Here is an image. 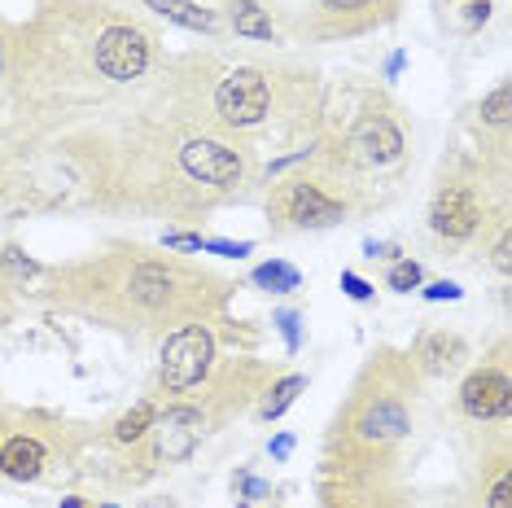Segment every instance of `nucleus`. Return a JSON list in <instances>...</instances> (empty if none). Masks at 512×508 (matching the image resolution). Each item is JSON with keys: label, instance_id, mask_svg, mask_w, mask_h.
<instances>
[{"label": "nucleus", "instance_id": "39448f33", "mask_svg": "<svg viewBox=\"0 0 512 508\" xmlns=\"http://www.w3.org/2000/svg\"><path fill=\"white\" fill-rule=\"evenodd\" d=\"M477 224H482V202H477V193L464 189V184H447L434 198V206H429V228L447 241L473 237Z\"/></svg>", "mask_w": 512, "mask_h": 508}, {"label": "nucleus", "instance_id": "9b49d317", "mask_svg": "<svg viewBox=\"0 0 512 508\" xmlns=\"http://www.w3.org/2000/svg\"><path fill=\"white\" fill-rule=\"evenodd\" d=\"M44 469V443L31 434H18L9 443H0V473L9 482H36Z\"/></svg>", "mask_w": 512, "mask_h": 508}, {"label": "nucleus", "instance_id": "4468645a", "mask_svg": "<svg viewBox=\"0 0 512 508\" xmlns=\"http://www.w3.org/2000/svg\"><path fill=\"white\" fill-rule=\"evenodd\" d=\"M145 5L167 22H180V27H189V31H215V14L206 5H197V0H145Z\"/></svg>", "mask_w": 512, "mask_h": 508}, {"label": "nucleus", "instance_id": "5701e85b", "mask_svg": "<svg viewBox=\"0 0 512 508\" xmlns=\"http://www.w3.org/2000/svg\"><path fill=\"white\" fill-rule=\"evenodd\" d=\"M0 263H5V268L14 272V276H36V272H40V263H31L18 246H5V254H0Z\"/></svg>", "mask_w": 512, "mask_h": 508}, {"label": "nucleus", "instance_id": "2eb2a0df", "mask_svg": "<svg viewBox=\"0 0 512 508\" xmlns=\"http://www.w3.org/2000/svg\"><path fill=\"white\" fill-rule=\"evenodd\" d=\"M232 27H237V36H250V40H272V18H267L263 5H254V0H237L232 5Z\"/></svg>", "mask_w": 512, "mask_h": 508}, {"label": "nucleus", "instance_id": "f704fd0d", "mask_svg": "<svg viewBox=\"0 0 512 508\" xmlns=\"http://www.w3.org/2000/svg\"><path fill=\"white\" fill-rule=\"evenodd\" d=\"M106 508H114V504H106Z\"/></svg>", "mask_w": 512, "mask_h": 508}, {"label": "nucleus", "instance_id": "6e6552de", "mask_svg": "<svg viewBox=\"0 0 512 508\" xmlns=\"http://www.w3.org/2000/svg\"><path fill=\"white\" fill-rule=\"evenodd\" d=\"M154 434H158V456L184 460V456H193L197 443H202L206 421L197 408H167L162 417H154Z\"/></svg>", "mask_w": 512, "mask_h": 508}, {"label": "nucleus", "instance_id": "7ed1b4c3", "mask_svg": "<svg viewBox=\"0 0 512 508\" xmlns=\"http://www.w3.org/2000/svg\"><path fill=\"white\" fill-rule=\"evenodd\" d=\"M272 211L281 215L285 224H294V228H333V224H342V219H346L342 202H333L320 184H307V180L281 184Z\"/></svg>", "mask_w": 512, "mask_h": 508}, {"label": "nucleus", "instance_id": "7c9ffc66", "mask_svg": "<svg viewBox=\"0 0 512 508\" xmlns=\"http://www.w3.org/2000/svg\"><path fill=\"white\" fill-rule=\"evenodd\" d=\"M241 491H246L250 500H263V495L272 491V487H267V482H259V478H241Z\"/></svg>", "mask_w": 512, "mask_h": 508}, {"label": "nucleus", "instance_id": "4be33fe9", "mask_svg": "<svg viewBox=\"0 0 512 508\" xmlns=\"http://www.w3.org/2000/svg\"><path fill=\"white\" fill-rule=\"evenodd\" d=\"M202 250L224 254V259H241V254L254 250V241H224V237H202Z\"/></svg>", "mask_w": 512, "mask_h": 508}, {"label": "nucleus", "instance_id": "f03ea898", "mask_svg": "<svg viewBox=\"0 0 512 508\" xmlns=\"http://www.w3.org/2000/svg\"><path fill=\"white\" fill-rule=\"evenodd\" d=\"M267 106H272V88H267L263 71H254V66H237V71H228L219 79L215 88V110L219 119L232 123V127H250L259 123Z\"/></svg>", "mask_w": 512, "mask_h": 508}, {"label": "nucleus", "instance_id": "2f4dec72", "mask_svg": "<svg viewBox=\"0 0 512 508\" xmlns=\"http://www.w3.org/2000/svg\"><path fill=\"white\" fill-rule=\"evenodd\" d=\"M364 254L368 259H381V254H394V250L386 246V241H364Z\"/></svg>", "mask_w": 512, "mask_h": 508}, {"label": "nucleus", "instance_id": "a878e982", "mask_svg": "<svg viewBox=\"0 0 512 508\" xmlns=\"http://www.w3.org/2000/svg\"><path fill=\"white\" fill-rule=\"evenodd\" d=\"M486 508H512V487H508V473H499L495 487H491V500H486Z\"/></svg>", "mask_w": 512, "mask_h": 508}, {"label": "nucleus", "instance_id": "b1692460", "mask_svg": "<svg viewBox=\"0 0 512 508\" xmlns=\"http://www.w3.org/2000/svg\"><path fill=\"white\" fill-rule=\"evenodd\" d=\"M421 294H425V303H460L464 298V290L456 281H434V285H425Z\"/></svg>", "mask_w": 512, "mask_h": 508}, {"label": "nucleus", "instance_id": "72a5a7b5", "mask_svg": "<svg viewBox=\"0 0 512 508\" xmlns=\"http://www.w3.org/2000/svg\"><path fill=\"white\" fill-rule=\"evenodd\" d=\"M62 508H84V504H79V500H62Z\"/></svg>", "mask_w": 512, "mask_h": 508}, {"label": "nucleus", "instance_id": "423d86ee", "mask_svg": "<svg viewBox=\"0 0 512 508\" xmlns=\"http://www.w3.org/2000/svg\"><path fill=\"white\" fill-rule=\"evenodd\" d=\"M180 163H184V171H189L193 180L219 184V189L241 184V176H246L241 154H237V149H228V145H219V141H189L180 149Z\"/></svg>", "mask_w": 512, "mask_h": 508}, {"label": "nucleus", "instance_id": "9d476101", "mask_svg": "<svg viewBox=\"0 0 512 508\" xmlns=\"http://www.w3.org/2000/svg\"><path fill=\"white\" fill-rule=\"evenodd\" d=\"M407 430H412V425H407V412L399 408V403H390V399L368 403L364 417L355 421V434L364 438V443H399Z\"/></svg>", "mask_w": 512, "mask_h": 508}, {"label": "nucleus", "instance_id": "c85d7f7f", "mask_svg": "<svg viewBox=\"0 0 512 508\" xmlns=\"http://www.w3.org/2000/svg\"><path fill=\"white\" fill-rule=\"evenodd\" d=\"M267 452H272V460H289V452H294V434H276L272 443H267Z\"/></svg>", "mask_w": 512, "mask_h": 508}, {"label": "nucleus", "instance_id": "a211bd4d", "mask_svg": "<svg viewBox=\"0 0 512 508\" xmlns=\"http://www.w3.org/2000/svg\"><path fill=\"white\" fill-rule=\"evenodd\" d=\"M154 417H158L154 403H136V408L127 412L119 425H114V443H141V438L154 430Z\"/></svg>", "mask_w": 512, "mask_h": 508}, {"label": "nucleus", "instance_id": "1a4fd4ad", "mask_svg": "<svg viewBox=\"0 0 512 508\" xmlns=\"http://www.w3.org/2000/svg\"><path fill=\"white\" fill-rule=\"evenodd\" d=\"M351 149L364 167H386L403 154V132L386 119V114H368V119L351 132Z\"/></svg>", "mask_w": 512, "mask_h": 508}, {"label": "nucleus", "instance_id": "bb28decb", "mask_svg": "<svg viewBox=\"0 0 512 508\" xmlns=\"http://www.w3.org/2000/svg\"><path fill=\"white\" fill-rule=\"evenodd\" d=\"M162 246L167 250H202V237L197 233H167L162 237Z\"/></svg>", "mask_w": 512, "mask_h": 508}, {"label": "nucleus", "instance_id": "ddd939ff", "mask_svg": "<svg viewBox=\"0 0 512 508\" xmlns=\"http://www.w3.org/2000/svg\"><path fill=\"white\" fill-rule=\"evenodd\" d=\"M416 360H421L425 373H434V377H447L451 368H456L464 360V342L456 338V333H447V329H438V333H425L421 342H416Z\"/></svg>", "mask_w": 512, "mask_h": 508}, {"label": "nucleus", "instance_id": "20e7f679", "mask_svg": "<svg viewBox=\"0 0 512 508\" xmlns=\"http://www.w3.org/2000/svg\"><path fill=\"white\" fill-rule=\"evenodd\" d=\"M149 66V40L136 27H110L97 40V71L114 84H132Z\"/></svg>", "mask_w": 512, "mask_h": 508}, {"label": "nucleus", "instance_id": "0eeeda50", "mask_svg": "<svg viewBox=\"0 0 512 508\" xmlns=\"http://www.w3.org/2000/svg\"><path fill=\"white\" fill-rule=\"evenodd\" d=\"M508 403H512V386L499 368H482L460 386V408L469 412L473 421H495L508 417Z\"/></svg>", "mask_w": 512, "mask_h": 508}, {"label": "nucleus", "instance_id": "f8f14e48", "mask_svg": "<svg viewBox=\"0 0 512 508\" xmlns=\"http://www.w3.org/2000/svg\"><path fill=\"white\" fill-rule=\"evenodd\" d=\"M127 294L141 307H167L171 294H176V276L162 268V263H136L132 281H127Z\"/></svg>", "mask_w": 512, "mask_h": 508}, {"label": "nucleus", "instance_id": "dca6fc26", "mask_svg": "<svg viewBox=\"0 0 512 508\" xmlns=\"http://www.w3.org/2000/svg\"><path fill=\"white\" fill-rule=\"evenodd\" d=\"M254 285H259V290H272V294H289L302 285V272L285 259H272V263H263V268H254Z\"/></svg>", "mask_w": 512, "mask_h": 508}, {"label": "nucleus", "instance_id": "393cba45", "mask_svg": "<svg viewBox=\"0 0 512 508\" xmlns=\"http://www.w3.org/2000/svg\"><path fill=\"white\" fill-rule=\"evenodd\" d=\"M342 290H346V298H355V303H368L372 298V285L364 281V276H355V272H342Z\"/></svg>", "mask_w": 512, "mask_h": 508}, {"label": "nucleus", "instance_id": "f3484780", "mask_svg": "<svg viewBox=\"0 0 512 508\" xmlns=\"http://www.w3.org/2000/svg\"><path fill=\"white\" fill-rule=\"evenodd\" d=\"M302 390H307V377H298V373H294V377H281L272 390H267V399H263L259 417H263V421H276V417H281V412L289 408V403H294V399L302 395Z\"/></svg>", "mask_w": 512, "mask_h": 508}, {"label": "nucleus", "instance_id": "aec40b11", "mask_svg": "<svg viewBox=\"0 0 512 508\" xmlns=\"http://www.w3.org/2000/svg\"><path fill=\"white\" fill-rule=\"evenodd\" d=\"M482 123H491V127H504L508 123V84H499L491 97L482 101Z\"/></svg>", "mask_w": 512, "mask_h": 508}, {"label": "nucleus", "instance_id": "f257e3e1", "mask_svg": "<svg viewBox=\"0 0 512 508\" xmlns=\"http://www.w3.org/2000/svg\"><path fill=\"white\" fill-rule=\"evenodd\" d=\"M211 360H215V338L206 333V325H184L162 342L158 377L171 395H184V390H193L197 381L211 373Z\"/></svg>", "mask_w": 512, "mask_h": 508}, {"label": "nucleus", "instance_id": "6ab92c4d", "mask_svg": "<svg viewBox=\"0 0 512 508\" xmlns=\"http://www.w3.org/2000/svg\"><path fill=\"white\" fill-rule=\"evenodd\" d=\"M386 285H390V290H399V294H412V290H421V263H412V259H399V263H394V268H390Z\"/></svg>", "mask_w": 512, "mask_h": 508}, {"label": "nucleus", "instance_id": "473e14b6", "mask_svg": "<svg viewBox=\"0 0 512 508\" xmlns=\"http://www.w3.org/2000/svg\"><path fill=\"white\" fill-rule=\"evenodd\" d=\"M403 62H407V57H403V53H394V57H390V62H386V75L394 79V75H399V71H403Z\"/></svg>", "mask_w": 512, "mask_h": 508}, {"label": "nucleus", "instance_id": "412c9836", "mask_svg": "<svg viewBox=\"0 0 512 508\" xmlns=\"http://www.w3.org/2000/svg\"><path fill=\"white\" fill-rule=\"evenodd\" d=\"M276 329H281V338H285V351H298L302 346V316L298 311H276Z\"/></svg>", "mask_w": 512, "mask_h": 508}, {"label": "nucleus", "instance_id": "cd10ccee", "mask_svg": "<svg viewBox=\"0 0 512 508\" xmlns=\"http://www.w3.org/2000/svg\"><path fill=\"white\" fill-rule=\"evenodd\" d=\"M329 14H355V9H368L372 0H320Z\"/></svg>", "mask_w": 512, "mask_h": 508}, {"label": "nucleus", "instance_id": "c756f323", "mask_svg": "<svg viewBox=\"0 0 512 508\" xmlns=\"http://www.w3.org/2000/svg\"><path fill=\"white\" fill-rule=\"evenodd\" d=\"M491 263H495V272H504V276H508V268H512V254H508V237H499V246H495V254H491Z\"/></svg>", "mask_w": 512, "mask_h": 508}]
</instances>
